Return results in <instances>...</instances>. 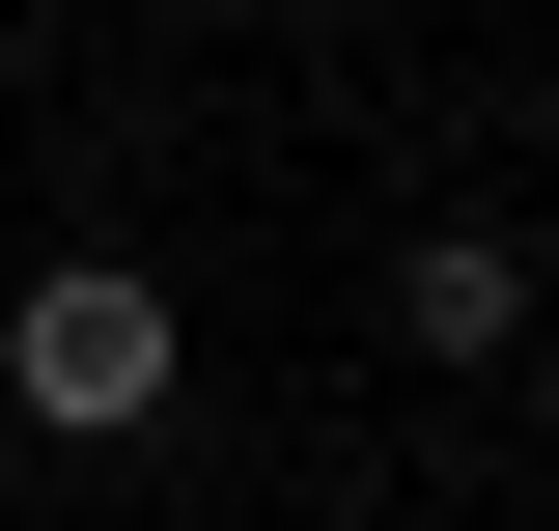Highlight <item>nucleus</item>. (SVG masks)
I'll return each mask as SVG.
<instances>
[{
    "mask_svg": "<svg viewBox=\"0 0 559 531\" xmlns=\"http://www.w3.org/2000/svg\"><path fill=\"white\" fill-rule=\"evenodd\" d=\"M392 335H419V364H503V335H532V252H503V224L392 252Z\"/></svg>",
    "mask_w": 559,
    "mask_h": 531,
    "instance_id": "f03ea898",
    "label": "nucleus"
},
{
    "mask_svg": "<svg viewBox=\"0 0 559 531\" xmlns=\"http://www.w3.org/2000/svg\"><path fill=\"white\" fill-rule=\"evenodd\" d=\"M0 392L57 420V448H112V420H168V280H140V252H57L28 308H0Z\"/></svg>",
    "mask_w": 559,
    "mask_h": 531,
    "instance_id": "f257e3e1",
    "label": "nucleus"
}]
</instances>
